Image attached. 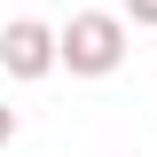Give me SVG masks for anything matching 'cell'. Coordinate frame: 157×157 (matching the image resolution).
Masks as SVG:
<instances>
[{
    "instance_id": "7a4b0ae2",
    "label": "cell",
    "mask_w": 157,
    "mask_h": 157,
    "mask_svg": "<svg viewBox=\"0 0 157 157\" xmlns=\"http://www.w3.org/2000/svg\"><path fill=\"white\" fill-rule=\"evenodd\" d=\"M0 71L16 78V86H39V78L63 71V32L39 16H8L0 24Z\"/></svg>"
},
{
    "instance_id": "3957f363",
    "label": "cell",
    "mask_w": 157,
    "mask_h": 157,
    "mask_svg": "<svg viewBox=\"0 0 157 157\" xmlns=\"http://www.w3.org/2000/svg\"><path fill=\"white\" fill-rule=\"evenodd\" d=\"M118 16L134 24V32H157V0H118Z\"/></svg>"
},
{
    "instance_id": "277c9868",
    "label": "cell",
    "mask_w": 157,
    "mask_h": 157,
    "mask_svg": "<svg viewBox=\"0 0 157 157\" xmlns=\"http://www.w3.org/2000/svg\"><path fill=\"white\" fill-rule=\"evenodd\" d=\"M8 141H16V110L0 102V149H8Z\"/></svg>"
},
{
    "instance_id": "6da1fadb",
    "label": "cell",
    "mask_w": 157,
    "mask_h": 157,
    "mask_svg": "<svg viewBox=\"0 0 157 157\" xmlns=\"http://www.w3.org/2000/svg\"><path fill=\"white\" fill-rule=\"evenodd\" d=\"M55 32H63V71L71 78H110L126 63V47H134V24L118 8H71Z\"/></svg>"
}]
</instances>
